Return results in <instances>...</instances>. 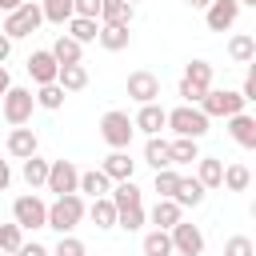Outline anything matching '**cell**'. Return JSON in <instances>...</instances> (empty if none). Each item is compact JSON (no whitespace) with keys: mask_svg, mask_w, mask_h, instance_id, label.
<instances>
[{"mask_svg":"<svg viewBox=\"0 0 256 256\" xmlns=\"http://www.w3.org/2000/svg\"><path fill=\"white\" fill-rule=\"evenodd\" d=\"M96 32H100V20H84V16H72L64 36H72L76 44H92V40H96Z\"/></svg>","mask_w":256,"mask_h":256,"instance_id":"f546056e","label":"cell"},{"mask_svg":"<svg viewBox=\"0 0 256 256\" xmlns=\"http://www.w3.org/2000/svg\"><path fill=\"white\" fill-rule=\"evenodd\" d=\"M168 240H172V252H176V256H200V252H204V232H200L196 224H188V220L172 224V228H168Z\"/></svg>","mask_w":256,"mask_h":256,"instance_id":"30bf717a","label":"cell"},{"mask_svg":"<svg viewBox=\"0 0 256 256\" xmlns=\"http://www.w3.org/2000/svg\"><path fill=\"white\" fill-rule=\"evenodd\" d=\"M12 224H20L24 232H36V228H44V224H48V204H44L36 192H28V196H16V200H12Z\"/></svg>","mask_w":256,"mask_h":256,"instance_id":"52a82bcc","label":"cell"},{"mask_svg":"<svg viewBox=\"0 0 256 256\" xmlns=\"http://www.w3.org/2000/svg\"><path fill=\"white\" fill-rule=\"evenodd\" d=\"M48 256H88V248H84V240H76V236H60V244H56Z\"/></svg>","mask_w":256,"mask_h":256,"instance_id":"ab89813d","label":"cell"},{"mask_svg":"<svg viewBox=\"0 0 256 256\" xmlns=\"http://www.w3.org/2000/svg\"><path fill=\"white\" fill-rule=\"evenodd\" d=\"M168 156H172V164H196V160H200V148H196V140L176 136V140L168 144Z\"/></svg>","mask_w":256,"mask_h":256,"instance_id":"1f68e13d","label":"cell"},{"mask_svg":"<svg viewBox=\"0 0 256 256\" xmlns=\"http://www.w3.org/2000/svg\"><path fill=\"white\" fill-rule=\"evenodd\" d=\"M8 88H12V76H8V68H4V64H0V96H4V92H8Z\"/></svg>","mask_w":256,"mask_h":256,"instance_id":"bcb514c9","label":"cell"},{"mask_svg":"<svg viewBox=\"0 0 256 256\" xmlns=\"http://www.w3.org/2000/svg\"><path fill=\"white\" fill-rule=\"evenodd\" d=\"M164 128H172V132L184 136V140H200V136L208 132V116H204L196 104H180V108L168 112V124H164Z\"/></svg>","mask_w":256,"mask_h":256,"instance_id":"5b68a950","label":"cell"},{"mask_svg":"<svg viewBox=\"0 0 256 256\" xmlns=\"http://www.w3.org/2000/svg\"><path fill=\"white\" fill-rule=\"evenodd\" d=\"M128 4H132V8H136V0H128Z\"/></svg>","mask_w":256,"mask_h":256,"instance_id":"f907efd6","label":"cell"},{"mask_svg":"<svg viewBox=\"0 0 256 256\" xmlns=\"http://www.w3.org/2000/svg\"><path fill=\"white\" fill-rule=\"evenodd\" d=\"M40 16L48 20V24H68L72 20V0H40Z\"/></svg>","mask_w":256,"mask_h":256,"instance_id":"4dcf8cb0","label":"cell"},{"mask_svg":"<svg viewBox=\"0 0 256 256\" xmlns=\"http://www.w3.org/2000/svg\"><path fill=\"white\" fill-rule=\"evenodd\" d=\"M20 244H24V228H20V224H0V252L16 256Z\"/></svg>","mask_w":256,"mask_h":256,"instance_id":"74e56055","label":"cell"},{"mask_svg":"<svg viewBox=\"0 0 256 256\" xmlns=\"http://www.w3.org/2000/svg\"><path fill=\"white\" fill-rule=\"evenodd\" d=\"M176 180H180V172H176V168H160V172H156V180H152V192H156V200H172V192H176Z\"/></svg>","mask_w":256,"mask_h":256,"instance_id":"d590c367","label":"cell"},{"mask_svg":"<svg viewBox=\"0 0 256 256\" xmlns=\"http://www.w3.org/2000/svg\"><path fill=\"white\" fill-rule=\"evenodd\" d=\"M128 96L136 104H156L160 100V76H152V72H128Z\"/></svg>","mask_w":256,"mask_h":256,"instance_id":"8fae6325","label":"cell"},{"mask_svg":"<svg viewBox=\"0 0 256 256\" xmlns=\"http://www.w3.org/2000/svg\"><path fill=\"white\" fill-rule=\"evenodd\" d=\"M240 96H244V104H248V100H256V68H248V76H244V88H240Z\"/></svg>","mask_w":256,"mask_h":256,"instance_id":"b9f144b4","label":"cell"},{"mask_svg":"<svg viewBox=\"0 0 256 256\" xmlns=\"http://www.w3.org/2000/svg\"><path fill=\"white\" fill-rule=\"evenodd\" d=\"M248 184H252L248 164H228L224 176H220V188H228V192H248Z\"/></svg>","mask_w":256,"mask_h":256,"instance_id":"f1b7e54d","label":"cell"},{"mask_svg":"<svg viewBox=\"0 0 256 256\" xmlns=\"http://www.w3.org/2000/svg\"><path fill=\"white\" fill-rule=\"evenodd\" d=\"M228 56H232L236 64H252V60H256V40H252L248 32H236V36L228 40Z\"/></svg>","mask_w":256,"mask_h":256,"instance_id":"83f0119b","label":"cell"},{"mask_svg":"<svg viewBox=\"0 0 256 256\" xmlns=\"http://www.w3.org/2000/svg\"><path fill=\"white\" fill-rule=\"evenodd\" d=\"M132 132H136V128H132V116H128V112L112 108V112L100 116V136H104V144H108L112 152H128Z\"/></svg>","mask_w":256,"mask_h":256,"instance_id":"3957f363","label":"cell"},{"mask_svg":"<svg viewBox=\"0 0 256 256\" xmlns=\"http://www.w3.org/2000/svg\"><path fill=\"white\" fill-rule=\"evenodd\" d=\"M56 68H60V64L52 60L48 48H40V52L28 56V76L36 80V88H40V84H56Z\"/></svg>","mask_w":256,"mask_h":256,"instance_id":"5bb4252c","label":"cell"},{"mask_svg":"<svg viewBox=\"0 0 256 256\" xmlns=\"http://www.w3.org/2000/svg\"><path fill=\"white\" fill-rule=\"evenodd\" d=\"M144 164H152L156 172H160V168H172V156H168V140H164V136H148V144H144Z\"/></svg>","mask_w":256,"mask_h":256,"instance_id":"484cf974","label":"cell"},{"mask_svg":"<svg viewBox=\"0 0 256 256\" xmlns=\"http://www.w3.org/2000/svg\"><path fill=\"white\" fill-rule=\"evenodd\" d=\"M212 88V64L208 60H192L188 68H184V76H180V96H184V104H200V96Z\"/></svg>","mask_w":256,"mask_h":256,"instance_id":"ba28073f","label":"cell"},{"mask_svg":"<svg viewBox=\"0 0 256 256\" xmlns=\"http://www.w3.org/2000/svg\"><path fill=\"white\" fill-rule=\"evenodd\" d=\"M40 24H44L40 4H36V0H24L16 12H8V16H4V28H0V32H4L8 40H24V36H32Z\"/></svg>","mask_w":256,"mask_h":256,"instance_id":"277c9868","label":"cell"},{"mask_svg":"<svg viewBox=\"0 0 256 256\" xmlns=\"http://www.w3.org/2000/svg\"><path fill=\"white\" fill-rule=\"evenodd\" d=\"M16 256H48V248L32 240V244H20V252H16Z\"/></svg>","mask_w":256,"mask_h":256,"instance_id":"7bdbcfd3","label":"cell"},{"mask_svg":"<svg viewBox=\"0 0 256 256\" xmlns=\"http://www.w3.org/2000/svg\"><path fill=\"white\" fill-rule=\"evenodd\" d=\"M48 52H52V60H56V64H80L84 44H76L72 36H64V32H60V36H56V44H52Z\"/></svg>","mask_w":256,"mask_h":256,"instance_id":"d4e9b609","label":"cell"},{"mask_svg":"<svg viewBox=\"0 0 256 256\" xmlns=\"http://www.w3.org/2000/svg\"><path fill=\"white\" fill-rule=\"evenodd\" d=\"M8 184H12V168L8 160H0V192H8Z\"/></svg>","mask_w":256,"mask_h":256,"instance_id":"ee69618b","label":"cell"},{"mask_svg":"<svg viewBox=\"0 0 256 256\" xmlns=\"http://www.w3.org/2000/svg\"><path fill=\"white\" fill-rule=\"evenodd\" d=\"M88 216H92V224H96V228H116V208H112V200H108V196L92 200Z\"/></svg>","mask_w":256,"mask_h":256,"instance_id":"836d02e7","label":"cell"},{"mask_svg":"<svg viewBox=\"0 0 256 256\" xmlns=\"http://www.w3.org/2000/svg\"><path fill=\"white\" fill-rule=\"evenodd\" d=\"M76 184H80V168H76L72 160H48V180H44L48 192H56V196H72Z\"/></svg>","mask_w":256,"mask_h":256,"instance_id":"9c48e42d","label":"cell"},{"mask_svg":"<svg viewBox=\"0 0 256 256\" xmlns=\"http://www.w3.org/2000/svg\"><path fill=\"white\" fill-rule=\"evenodd\" d=\"M32 108H36V96H32V88H20V84H12V88L0 96V116H4L12 128H24V124L32 120Z\"/></svg>","mask_w":256,"mask_h":256,"instance_id":"7a4b0ae2","label":"cell"},{"mask_svg":"<svg viewBox=\"0 0 256 256\" xmlns=\"http://www.w3.org/2000/svg\"><path fill=\"white\" fill-rule=\"evenodd\" d=\"M32 96H36V108H48V112H56L64 104V88L60 84H40Z\"/></svg>","mask_w":256,"mask_h":256,"instance_id":"e575fe53","label":"cell"},{"mask_svg":"<svg viewBox=\"0 0 256 256\" xmlns=\"http://www.w3.org/2000/svg\"><path fill=\"white\" fill-rule=\"evenodd\" d=\"M100 172H104L112 184H120V180H132L136 160H132L128 152H108V156H104V164H100Z\"/></svg>","mask_w":256,"mask_h":256,"instance_id":"2e32d148","label":"cell"},{"mask_svg":"<svg viewBox=\"0 0 256 256\" xmlns=\"http://www.w3.org/2000/svg\"><path fill=\"white\" fill-rule=\"evenodd\" d=\"M184 4H192V8H208L212 0H184Z\"/></svg>","mask_w":256,"mask_h":256,"instance_id":"c3c4849f","label":"cell"},{"mask_svg":"<svg viewBox=\"0 0 256 256\" xmlns=\"http://www.w3.org/2000/svg\"><path fill=\"white\" fill-rule=\"evenodd\" d=\"M20 4H24V0H0V12H16Z\"/></svg>","mask_w":256,"mask_h":256,"instance_id":"7dc6e473","label":"cell"},{"mask_svg":"<svg viewBox=\"0 0 256 256\" xmlns=\"http://www.w3.org/2000/svg\"><path fill=\"white\" fill-rule=\"evenodd\" d=\"M36 148H40V140H36V132H32L28 124L8 132V156H16V160H28V156H36Z\"/></svg>","mask_w":256,"mask_h":256,"instance_id":"9a60e30c","label":"cell"},{"mask_svg":"<svg viewBox=\"0 0 256 256\" xmlns=\"http://www.w3.org/2000/svg\"><path fill=\"white\" fill-rule=\"evenodd\" d=\"M224 256H256V244L248 236H228L224 240Z\"/></svg>","mask_w":256,"mask_h":256,"instance_id":"60d3db41","label":"cell"},{"mask_svg":"<svg viewBox=\"0 0 256 256\" xmlns=\"http://www.w3.org/2000/svg\"><path fill=\"white\" fill-rule=\"evenodd\" d=\"M236 16H240V4H236V0H212V4L204 8V20H208L212 32H228V28L236 24Z\"/></svg>","mask_w":256,"mask_h":256,"instance_id":"7c38bea8","label":"cell"},{"mask_svg":"<svg viewBox=\"0 0 256 256\" xmlns=\"http://www.w3.org/2000/svg\"><path fill=\"white\" fill-rule=\"evenodd\" d=\"M84 196L80 192H72V196H56L52 204H48V224L44 228H56L60 236H72V228L84 220Z\"/></svg>","mask_w":256,"mask_h":256,"instance_id":"6da1fadb","label":"cell"},{"mask_svg":"<svg viewBox=\"0 0 256 256\" xmlns=\"http://www.w3.org/2000/svg\"><path fill=\"white\" fill-rule=\"evenodd\" d=\"M96 40H100V48H108V52H124V48L132 44V32H128V28H116V24H100Z\"/></svg>","mask_w":256,"mask_h":256,"instance_id":"cb8c5ba5","label":"cell"},{"mask_svg":"<svg viewBox=\"0 0 256 256\" xmlns=\"http://www.w3.org/2000/svg\"><path fill=\"white\" fill-rule=\"evenodd\" d=\"M56 84L64 92H84L88 88V68L84 64H60L56 68Z\"/></svg>","mask_w":256,"mask_h":256,"instance_id":"44dd1931","label":"cell"},{"mask_svg":"<svg viewBox=\"0 0 256 256\" xmlns=\"http://www.w3.org/2000/svg\"><path fill=\"white\" fill-rule=\"evenodd\" d=\"M136 16V8L128 0H100V24H116V28H128Z\"/></svg>","mask_w":256,"mask_h":256,"instance_id":"d6986e66","label":"cell"},{"mask_svg":"<svg viewBox=\"0 0 256 256\" xmlns=\"http://www.w3.org/2000/svg\"><path fill=\"white\" fill-rule=\"evenodd\" d=\"M228 136H232L240 148H256V120H252L248 112L228 116Z\"/></svg>","mask_w":256,"mask_h":256,"instance_id":"ac0fdd59","label":"cell"},{"mask_svg":"<svg viewBox=\"0 0 256 256\" xmlns=\"http://www.w3.org/2000/svg\"><path fill=\"white\" fill-rule=\"evenodd\" d=\"M76 192H84V196L100 200V196H108V192H112V180H108L100 168H88V172H80V184H76Z\"/></svg>","mask_w":256,"mask_h":256,"instance_id":"7402d4cb","label":"cell"},{"mask_svg":"<svg viewBox=\"0 0 256 256\" xmlns=\"http://www.w3.org/2000/svg\"><path fill=\"white\" fill-rule=\"evenodd\" d=\"M196 108H200L208 120H212V116H224V120H228V116L244 112V96H240V92H232V88H208V92L200 96V104H196Z\"/></svg>","mask_w":256,"mask_h":256,"instance_id":"8992f818","label":"cell"},{"mask_svg":"<svg viewBox=\"0 0 256 256\" xmlns=\"http://www.w3.org/2000/svg\"><path fill=\"white\" fill-rule=\"evenodd\" d=\"M108 200H112V208L116 212H124V208H144L140 200H144V192L136 188V180H120L112 192H108Z\"/></svg>","mask_w":256,"mask_h":256,"instance_id":"ffe728a7","label":"cell"},{"mask_svg":"<svg viewBox=\"0 0 256 256\" xmlns=\"http://www.w3.org/2000/svg\"><path fill=\"white\" fill-rule=\"evenodd\" d=\"M116 228L140 232V228H144V208H124V212H116Z\"/></svg>","mask_w":256,"mask_h":256,"instance_id":"f35d334b","label":"cell"},{"mask_svg":"<svg viewBox=\"0 0 256 256\" xmlns=\"http://www.w3.org/2000/svg\"><path fill=\"white\" fill-rule=\"evenodd\" d=\"M140 248H144V256H172V240H168V232H164V228L148 232Z\"/></svg>","mask_w":256,"mask_h":256,"instance_id":"8d00e7d4","label":"cell"},{"mask_svg":"<svg viewBox=\"0 0 256 256\" xmlns=\"http://www.w3.org/2000/svg\"><path fill=\"white\" fill-rule=\"evenodd\" d=\"M204 196H208V188H204L196 176H180V180H176L172 200H176L180 208H196V204H204Z\"/></svg>","mask_w":256,"mask_h":256,"instance_id":"e0dca14e","label":"cell"},{"mask_svg":"<svg viewBox=\"0 0 256 256\" xmlns=\"http://www.w3.org/2000/svg\"><path fill=\"white\" fill-rule=\"evenodd\" d=\"M220 176H224V160H216V156H200L196 160V180L204 188H220Z\"/></svg>","mask_w":256,"mask_h":256,"instance_id":"4316f807","label":"cell"},{"mask_svg":"<svg viewBox=\"0 0 256 256\" xmlns=\"http://www.w3.org/2000/svg\"><path fill=\"white\" fill-rule=\"evenodd\" d=\"M20 172H24V184L36 192V188H44V180H48V160H40V156H28Z\"/></svg>","mask_w":256,"mask_h":256,"instance_id":"d6a6232c","label":"cell"},{"mask_svg":"<svg viewBox=\"0 0 256 256\" xmlns=\"http://www.w3.org/2000/svg\"><path fill=\"white\" fill-rule=\"evenodd\" d=\"M148 216H152V224H156V228H164V232H168L172 224H180V220H184V208H180L176 200H156Z\"/></svg>","mask_w":256,"mask_h":256,"instance_id":"603a6c76","label":"cell"},{"mask_svg":"<svg viewBox=\"0 0 256 256\" xmlns=\"http://www.w3.org/2000/svg\"><path fill=\"white\" fill-rule=\"evenodd\" d=\"M236 4H240V8H256V0H236Z\"/></svg>","mask_w":256,"mask_h":256,"instance_id":"681fc988","label":"cell"},{"mask_svg":"<svg viewBox=\"0 0 256 256\" xmlns=\"http://www.w3.org/2000/svg\"><path fill=\"white\" fill-rule=\"evenodd\" d=\"M172 256H176V252H172Z\"/></svg>","mask_w":256,"mask_h":256,"instance_id":"816d5d0a","label":"cell"},{"mask_svg":"<svg viewBox=\"0 0 256 256\" xmlns=\"http://www.w3.org/2000/svg\"><path fill=\"white\" fill-rule=\"evenodd\" d=\"M8 56H12V40H8V36H4V32H0V64H4V60H8Z\"/></svg>","mask_w":256,"mask_h":256,"instance_id":"f6af8a7d","label":"cell"},{"mask_svg":"<svg viewBox=\"0 0 256 256\" xmlns=\"http://www.w3.org/2000/svg\"><path fill=\"white\" fill-rule=\"evenodd\" d=\"M164 124H168V112L160 104H140V112L132 116V128H140L144 136H160Z\"/></svg>","mask_w":256,"mask_h":256,"instance_id":"4fadbf2b","label":"cell"}]
</instances>
